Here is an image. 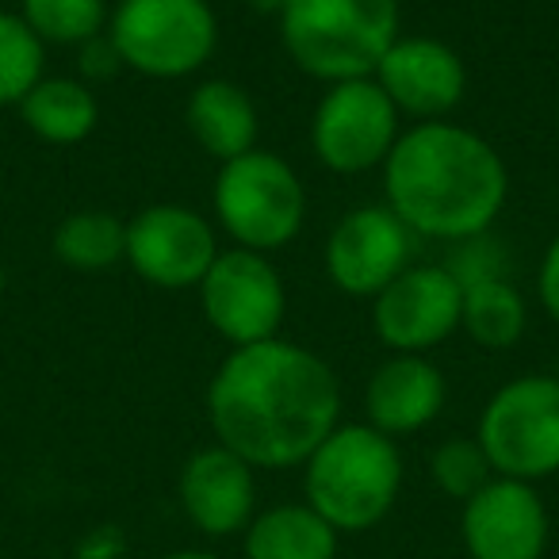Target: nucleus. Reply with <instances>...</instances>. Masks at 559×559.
<instances>
[{
  "label": "nucleus",
  "instance_id": "obj_7",
  "mask_svg": "<svg viewBox=\"0 0 559 559\" xmlns=\"http://www.w3.org/2000/svg\"><path fill=\"white\" fill-rule=\"evenodd\" d=\"M475 441L483 444L495 475L521 483L559 472V380L518 376L487 399Z\"/></svg>",
  "mask_w": 559,
  "mask_h": 559
},
{
  "label": "nucleus",
  "instance_id": "obj_10",
  "mask_svg": "<svg viewBox=\"0 0 559 559\" xmlns=\"http://www.w3.org/2000/svg\"><path fill=\"white\" fill-rule=\"evenodd\" d=\"M418 253V234L388 207L365 203L337 218L326 238V276L337 292L357 299H376L399 272H406Z\"/></svg>",
  "mask_w": 559,
  "mask_h": 559
},
{
  "label": "nucleus",
  "instance_id": "obj_1",
  "mask_svg": "<svg viewBox=\"0 0 559 559\" xmlns=\"http://www.w3.org/2000/svg\"><path fill=\"white\" fill-rule=\"evenodd\" d=\"M215 441L249 467H304L342 426V383L319 353L284 337L241 345L207 383Z\"/></svg>",
  "mask_w": 559,
  "mask_h": 559
},
{
  "label": "nucleus",
  "instance_id": "obj_24",
  "mask_svg": "<svg viewBox=\"0 0 559 559\" xmlns=\"http://www.w3.org/2000/svg\"><path fill=\"white\" fill-rule=\"evenodd\" d=\"M429 475L441 487V495L467 502L495 479V467H490L487 452H483V444L475 437H449L429 456Z\"/></svg>",
  "mask_w": 559,
  "mask_h": 559
},
{
  "label": "nucleus",
  "instance_id": "obj_12",
  "mask_svg": "<svg viewBox=\"0 0 559 559\" xmlns=\"http://www.w3.org/2000/svg\"><path fill=\"white\" fill-rule=\"evenodd\" d=\"M464 284L444 264H411L372 299V326L391 353H421L444 345L460 330Z\"/></svg>",
  "mask_w": 559,
  "mask_h": 559
},
{
  "label": "nucleus",
  "instance_id": "obj_18",
  "mask_svg": "<svg viewBox=\"0 0 559 559\" xmlns=\"http://www.w3.org/2000/svg\"><path fill=\"white\" fill-rule=\"evenodd\" d=\"M337 533L307 502H280L246 528V559H337Z\"/></svg>",
  "mask_w": 559,
  "mask_h": 559
},
{
  "label": "nucleus",
  "instance_id": "obj_3",
  "mask_svg": "<svg viewBox=\"0 0 559 559\" xmlns=\"http://www.w3.org/2000/svg\"><path fill=\"white\" fill-rule=\"evenodd\" d=\"M307 506L337 533H365L380 525L403 490V456L388 433L368 421L337 426L304 464Z\"/></svg>",
  "mask_w": 559,
  "mask_h": 559
},
{
  "label": "nucleus",
  "instance_id": "obj_4",
  "mask_svg": "<svg viewBox=\"0 0 559 559\" xmlns=\"http://www.w3.org/2000/svg\"><path fill=\"white\" fill-rule=\"evenodd\" d=\"M399 0H288L280 12V39L288 58L314 81L372 78L399 39Z\"/></svg>",
  "mask_w": 559,
  "mask_h": 559
},
{
  "label": "nucleus",
  "instance_id": "obj_6",
  "mask_svg": "<svg viewBox=\"0 0 559 559\" xmlns=\"http://www.w3.org/2000/svg\"><path fill=\"white\" fill-rule=\"evenodd\" d=\"M104 35L127 70L177 81L211 62L218 16L211 0H119Z\"/></svg>",
  "mask_w": 559,
  "mask_h": 559
},
{
  "label": "nucleus",
  "instance_id": "obj_26",
  "mask_svg": "<svg viewBox=\"0 0 559 559\" xmlns=\"http://www.w3.org/2000/svg\"><path fill=\"white\" fill-rule=\"evenodd\" d=\"M81 58H85V62H81V66H85V73H88V78H96V81L108 78V73H116L119 66H123V62H119V55H116V47H111L108 35H100V39L85 43V47H81Z\"/></svg>",
  "mask_w": 559,
  "mask_h": 559
},
{
  "label": "nucleus",
  "instance_id": "obj_22",
  "mask_svg": "<svg viewBox=\"0 0 559 559\" xmlns=\"http://www.w3.org/2000/svg\"><path fill=\"white\" fill-rule=\"evenodd\" d=\"M20 16L43 43L85 47L108 32L111 12L104 0H24Z\"/></svg>",
  "mask_w": 559,
  "mask_h": 559
},
{
  "label": "nucleus",
  "instance_id": "obj_29",
  "mask_svg": "<svg viewBox=\"0 0 559 559\" xmlns=\"http://www.w3.org/2000/svg\"><path fill=\"white\" fill-rule=\"evenodd\" d=\"M4 288H9V272H4V261H0V296H4Z\"/></svg>",
  "mask_w": 559,
  "mask_h": 559
},
{
  "label": "nucleus",
  "instance_id": "obj_15",
  "mask_svg": "<svg viewBox=\"0 0 559 559\" xmlns=\"http://www.w3.org/2000/svg\"><path fill=\"white\" fill-rule=\"evenodd\" d=\"M257 467H249L226 444H207L192 452L180 467V510L203 536L246 533L257 518Z\"/></svg>",
  "mask_w": 559,
  "mask_h": 559
},
{
  "label": "nucleus",
  "instance_id": "obj_9",
  "mask_svg": "<svg viewBox=\"0 0 559 559\" xmlns=\"http://www.w3.org/2000/svg\"><path fill=\"white\" fill-rule=\"evenodd\" d=\"M200 307L207 326L234 349L280 337L288 314V292L269 253L223 249L200 280Z\"/></svg>",
  "mask_w": 559,
  "mask_h": 559
},
{
  "label": "nucleus",
  "instance_id": "obj_2",
  "mask_svg": "<svg viewBox=\"0 0 559 559\" xmlns=\"http://www.w3.org/2000/svg\"><path fill=\"white\" fill-rule=\"evenodd\" d=\"M510 173L483 134L449 119L414 123L383 162V203L429 241H467L495 226Z\"/></svg>",
  "mask_w": 559,
  "mask_h": 559
},
{
  "label": "nucleus",
  "instance_id": "obj_23",
  "mask_svg": "<svg viewBox=\"0 0 559 559\" xmlns=\"http://www.w3.org/2000/svg\"><path fill=\"white\" fill-rule=\"evenodd\" d=\"M47 43L24 24L20 12L0 9V108L16 104L47 78Z\"/></svg>",
  "mask_w": 559,
  "mask_h": 559
},
{
  "label": "nucleus",
  "instance_id": "obj_20",
  "mask_svg": "<svg viewBox=\"0 0 559 559\" xmlns=\"http://www.w3.org/2000/svg\"><path fill=\"white\" fill-rule=\"evenodd\" d=\"M528 307L518 284L506 276L475 280L464 288V314L460 330L483 349H513L525 337Z\"/></svg>",
  "mask_w": 559,
  "mask_h": 559
},
{
  "label": "nucleus",
  "instance_id": "obj_19",
  "mask_svg": "<svg viewBox=\"0 0 559 559\" xmlns=\"http://www.w3.org/2000/svg\"><path fill=\"white\" fill-rule=\"evenodd\" d=\"M20 119L50 146H78L100 123V100L93 85L78 78H43L20 100Z\"/></svg>",
  "mask_w": 559,
  "mask_h": 559
},
{
  "label": "nucleus",
  "instance_id": "obj_17",
  "mask_svg": "<svg viewBox=\"0 0 559 559\" xmlns=\"http://www.w3.org/2000/svg\"><path fill=\"white\" fill-rule=\"evenodd\" d=\"M185 123L192 131V139L200 142L203 154L215 157L218 165L249 154L257 146V131H261L253 96L223 78L203 81V85L192 88Z\"/></svg>",
  "mask_w": 559,
  "mask_h": 559
},
{
  "label": "nucleus",
  "instance_id": "obj_28",
  "mask_svg": "<svg viewBox=\"0 0 559 559\" xmlns=\"http://www.w3.org/2000/svg\"><path fill=\"white\" fill-rule=\"evenodd\" d=\"M257 12H264V16H280V12L288 9V0H249Z\"/></svg>",
  "mask_w": 559,
  "mask_h": 559
},
{
  "label": "nucleus",
  "instance_id": "obj_13",
  "mask_svg": "<svg viewBox=\"0 0 559 559\" xmlns=\"http://www.w3.org/2000/svg\"><path fill=\"white\" fill-rule=\"evenodd\" d=\"M551 521L533 483L495 475L464 502L460 536L472 559H544Z\"/></svg>",
  "mask_w": 559,
  "mask_h": 559
},
{
  "label": "nucleus",
  "instance_id": "obj_11",
  "mask_svg": "<svg viewBox=\"0 0 559 559\" xmlns=\"http://www.w3.org/2000/svg\"><path fill=\"white\" fill-rule=\"evenodd\" d=\"M218 253L215 226L185 203H150L127 223V264L154 288H200Z\"/></svg>",
  "mask_w": 559,
  "mask_h": 559
},
{
  "label": "nucleus",
  "instance_id": "obj_8",
  "mask_svg": "<svg viewBox=\"0 0 559 559\" xmlns=\"http://www.w3.org/2000/svg\"><path fill=\"white\" fill-rule=\"evenodd\" d=\"M403 134V116L376 78L337 81L322 93L311 119V146L330 173L357 177L383 169Z\"/></svg>",
  "mask_w": 559,
  "mask_h": 559
},
{
  "label": "nucleus",
  "instance_id": "obj_25",
  "mask_svg": "<svg viewBox=\"0 0 559 559\" xmlns=\"http://www.w3.org/2000/svg\"><path fill=\"white\" fill-rule=\"evenodd\" d=\"M536 296H540L544 311L559 322V234L551 238V246L544 249L540 269H536Z\"/></svg>",
  "mask_w": 559,
  "mask_h": 559
},
{
  "label": "nucleus",
  "instance_id": "obj_16",
  "mask_svg": "<svg viewBox=\"0 0 559 559\" xmlns=\"http://www.w3.org/2000/svg\"><path fill=\"white\" fill-rule=\"evenodd\" d=\"M449 383L444 372L421 353H391L372 372L365 388L368 426L395 437H411L426 429L444 411Z\"/></svg>",
  "mask_w": 559,
  "mask_h": 559
},
{
  "label": "nucleus",
  "instance_id": "obj_21",
  "mask_svg": "<svg viewBox=\"0 0 559 559\" xmlns=\"http://www.w3.org/2000/svg\"><path fill=\"white\" fill-rule=\"evenodd\" d=\"M50 249L73 272H108L127 261V223L111 211H73L58 223Z\"/></svg>",
  "mask_w": 559,
  "mask_h": 559
},
{
  "label": "nucleus",
  "instance_id": "obj_30",
  "mask_svg": "<svg viewBox=\"0 0 559 559\" xmlns=\"http://www.w3.org/2000/svg\"><path fill=\"white\" fill-rule=\"evenodd\" d=\"M556 380H559V360H556Z\"/></svg>",
  "mask_w": 559,
  "mask_h": 559
},
{
  "label": "nucleus",
  "instance_id": "obj_5",
  "mask_svg": "<svg viewBox=\"0 0 559 559\" xmlns=\"http://www.w3.org/2000/svg\"><path fill=\"white\" fill-rule=\"evenodd\" d=\"M215 218L238 249L276 253L292 246L307 218V188L284 157L269 150L223 162L215 177Z\"/></svg>",
  "mask_w": 559,
  "mask_h": 559
},
{
  "label": "nucleus",
  "instance_id": "obj_27",
  "mask_svg": "<svg viewBox=\"0 0 559 559\" xmlns=\"http://www.w3.org/2000/svg\"><path fill=\"white\" fill-rule=\"evenodd\" d=\"M157 559H223V556L203 551V548H180V551H169V556H157Z\"/></svg>",
  "mask_w": 559,
  "mask_h": 559
},
{
  "label": "nucleus",
  "instance_id": "obj_14",
  "mask_svg": "<svg viewBox=\"0 0 559 559\" xmlns=\"http://www.w3.org/2000/svg\"><path fill=\"white\" fill-rule=\"evenodd\" d=\"M376 85L391 96L399 116L433 123L460 108L467 93L464 58L429 35H399L376 66Z\"/></svg>",
  "mask_w": 559,
  "mask_h": 559
}]
</instances>
